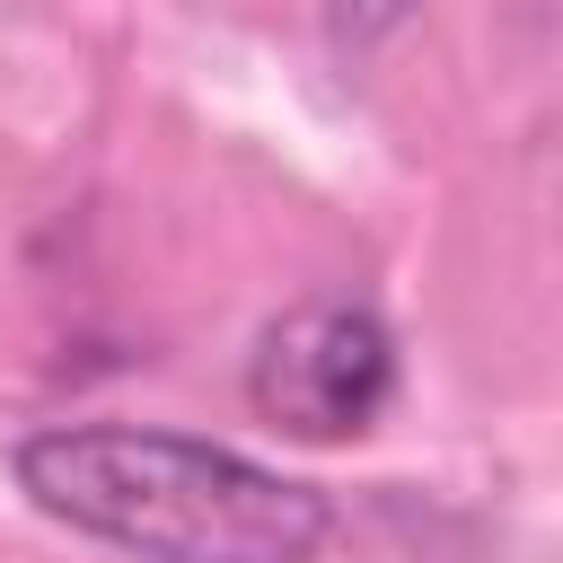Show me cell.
Wrapping results in <instances>:
<instances>
[{
  "label": "cell",
  "instance_id": "cell-1",
  "mask_svg": "<svg viewBox=\"0 0 563 563\" xmlns=\"http://www.w3.org/2000/svg\"><path fill=\"white\" fill-rule=\"evenodd\" d=\"M18 493L70 537L123 545L141 563H317L334 510L317 484L150 422H53L9 457Z\"/></svg>",
  "mask_w": 563,
  "mask_h": 563
},
{
  "label": "cell",
  "instance_id": "cell-2",
  "mask_svg": "<svg viewBox=\"0 0 563 563\" xmlns=\"http://www.w3.org/2000/svg\"><path fill=\"white\" fill-rule=\"evenodd\" d=\"M396 396V334L352 299H308L255 334L246 405L290 440H361Z\"/></svg>",
  "mask_w": 563,
  "mask_h": 563
},
{
  "label": "cell",
  "instance_id": "cell-3",
  "mask_svg": "<svg viewBox=\"0 0 563 563\" xmlns=\"http://www.w3.org/2000/svg\"><path fill=\"white\" fill-rule=\"evenodd\" d=\"M405 9L413 0H325V35H334V53H369L378 35L405 26Z\"/></svg>",
  "mask_w": 563,
  "mask_h": 563
}]
</instances>
